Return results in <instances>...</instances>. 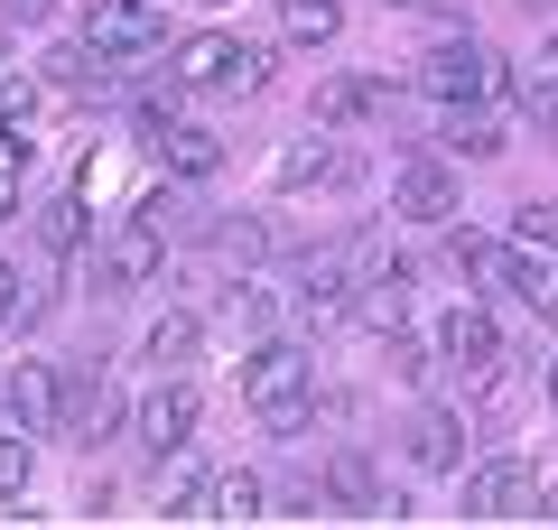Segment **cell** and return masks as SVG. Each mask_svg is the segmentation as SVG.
<instances>
[{"mask_svg":"<svg viewBox=\"0 0 558 530\" xmlns=\"http://www.w3.org/2000/svg\"><path fill=\"white\" fill-rule=\"evenodd\" d=\"M242 400H252V419L270 437H299L307 419H317V363H307L299 345H252V363H242Z\"/></svg>","mask_w":558,"mask_h":530,"instance_id":"cell-1","label":"cell"},{"mask_svg":"<svg viewBox=\"0 0 558 530\" xmlns=\"http://www.w3.org/2000/svg\"><path fill=\"white\" fill-rule=\"evenodd\" d=\"M178 75H186V94H260L270 84V47H242V38H223V28H196V38H178Z\"/></svg>","mask_w":558,"mask_h":530,"instance_id":"cell-2","label":"cell"},{"mask_svg":"<svg viewBox=\"0 0 558 530\" xmlns=\"http://www.w3.org/2000/svg\"><path fill=\"white\" fill-rule=\"evenodd\" d=\"M539 474L521 466V456H484V466H465L457 474V511L465 521H539Z\"/></svg>","mask_w":558,"mask_h":530,"instance_id":"cell-3","label":"cell"},{"mask_svg":"<svg viewBox=\"0 0 558 530\" xmlns=\"http://www.w3.org/2000/svg\"><path fill=\"white\" fill-rule=\"evenodd\" d=\"M502 84H512V65L484 38H438L418 57V94H438V103H484V94H502Z\"/></svg>","mask_w":558,"mask_h":530,"instance_id":"cell-4","label":"cell"},{"mask_svg":"<svg viewBox=\"0 0 558 530\" xmlns=\"http://www.w3.org/2000/svg\"><path fill=\"white\" fill-rule=\"evenodd\" d=\"M159 270H168V233H159L149 215H121L112 233H102V252H94V289H102V298L149 289Z\"/></svg>","mask_w":558,"mask_h":530,"instance_id":"cell-5","label":"cell"},{"mask_svg":"<svg viewBox=\"0 0 558 530\" xmlns=\"http://www.w3.org/2000/svg\"><path fill=\"white\" fill-rule=\"evenodd\" d=\"M84 38H94L112 65H140V57L168 47V10L159 0H94V10H84Z\"/></svg>","mask_w":558,"mask_h":530,"instance_id":"cell-6","label":"cell"},{"mask_svg":"<svg viewBox=\"0 0 558 530\" xmlns=\"http://www.w3.org/2000/svg\"><path fill=\"white\" fill-rule=\"evenodd\" d=\"M279 316H289L299 335H326V326H344V316H354V289H344V261H336V252L299 261V270H289V298H279Z\"/></svg>","mask_w":558,"mask_h":530,"instance_id":"cell-7","label":"cell"},{"mask_svg":"<svg viewBox=\"0 0 558 530\" xmlns=\"http://www.w3.org/2000/svg\"><path fill=\"white\" fill-rule=\"evenodd\" d=\"M326 503H336V511H363V521H410V493L381 484L363 447H336V456H326Z\"/></svg>","mask_w":558,"mask_h":530,"instance_id":"cell-8","label":"cell"},{"mask_svg":"<svg viewBox=\"0 0 558 530\" xmlns=\"http://www.w3.org/2000/svg\"><path fill=\"white\" fill-rule=\"evenodd\" d=\"M270 177L289 186V196H299V186H354V177H363V158H354V149H344V140L317 121L307 140H289V149H279V168H270Z\"/></svg>","mask_w":558,"mask_h":530,"instance_id":"cell-9","label":"cell"},{"mask_svg":"<svg viewBox=\"0 0 558 530\" xmlns=\"http://www.w3.org/2000/svg\"><path fill=\"white\" fill-rule=\"evenodd\" d=\"M131 429H140V447L149 456H178V447H196V392H186V373H168L159 392L131 410Z\"/></svg>","mask_w":558,"mask_h":530,"instance_id":"cell-10","label":"cell"},{"mask_svg":"<svg viewBox=\"0 0 558 530\" xmlns=\"http://www.w3.org/2000/svg\"><path fill=\"white\" fill-rule=\"evenodd\" d=\"M438 353L457 363L465 382H484L494 363H512V345H502V326H494L484 308H457V316H447V326H438Z\"/></svg>","mask_w":558,"mask_h":530,"instance_id":"cell-11","label":"cell"},{"mask_svg":"<svg viewBox=\"0 0 558 530\" xmlns=\"http://www.w3.org/2000/svg\"><path fill=\"white\" fill-rule=\"evenodd\" d=\"M391 215L447 224V215H457V177H447L438 158H400V168H391Z\"/></svg>","mask_w":558,"mask_h":530,"instance_id":"cell-12","label":"cell"},{"mask_svg":"<svg viewBox=\"0 0 558 530\" xmlns=\"http://www.w3.org/2000/svg\"><path fill=\"white\" fill-rule=\"evenodd\" d=\"M400 447H410L418 474H465V410H418L400 429Z\"/></svg>","mask_w":558,"mask_h":530,"instance_id":"cell-13","label":"cell"},{"mask_svg":"<svg viewBox=\"0 0 558 530\" xmlns=\"http://www.w3.org/2000/svg\"><path fill=\"white\" fill-rule=\"evenodd\" d=\"M391 112V75H336V84H317V121L326 131H363V121H381Z\"/></svg>","mask_w":558,"mask_h":530,"instance_id":"cell-14","label":"cell"},{"mask_svg":"<svg viewBox=\"0 0 558 530\" xmlns=\"http://www.w3.org/2000/svg\"><path fill=\"white\" fill-rule=\"evenodd\" d=\"M10 419H20L28 437L65 429V382L47 373V363H20V373H10Z\"/></svg>","mask_w":558,"mask_h":530,"instance_id":"cell-15","label":"cell"},{"mask_svg":"<svg viewBox=\"0 0 558 530\" xmlns=\"http://www.w3.org/2000/svg\"><path fill=\"white\" fill-rule=\"evenodd\" d=\"M38 84H47V94H65V103L102 94V84H112V57H102L94 38H75V47H57V57H38Z\"/></svg>","mask_w":558,"mask_h":530,"instance_id":"cell-16","label":"cell"},{"mask_svg":"<svg viewBox=\"0 0 558 530\" xmlns=\"http://www.w3.org/2000/svg\"><path fill=\"white\" fill-rule=\"evenodd\" d=\"M354 316L373 335H400V316H410V261H381V270L354 289Z\"/></svg>","mask_w":558,"mask_h":530,"instance_id":"cell-17","label":"cell"},{"mask_svg":"<svg viewBox=\"0 0 558 530\" xmlns=\"http://www.w3.org/2000/svg\"><path fill=\"white\" fill-rule=\"evenodd\" d=\"M140 215L159 224L168 242H215V205L186 196V186H159V196H140Z\"/></svg>","mask_w":558,"mask_h":530,"instance_id":"cell-18","label":"cell"},{"mask_svg":"<svg viewBox=\"0 0 558 530\" xmlns=\"http://www.w3.org/2000/svg\"><path fill=\"white\" fill-rule=\"evenodd\" d=\"M149 149H159V158H168V177H186V186L223 168V140L205 131V121H178V131H168V140H149Z\"/></svg>","mask_w":558,"mask_h":530,"instance_id":"cell-19","label":"cell"},{"mask_svg":"<svg viewBox=\"0 0 558 530\" xmlns=\"http://www.w3.org/2000/svg\"><path fill=\"white\" fill-rule=\"evenodd\" d=\"M438 140H447V149H457V158H502V149H512V140H502V121L484 112V103H447Z\"/></svg>","mask_w":558,"mask_h":530,"instance_id":"cell-20","label":"cell"},{"mask_svg":"<svg viewBox=\"0 0 558 530\" xmlns=\"http://www.w3.org/2000/svg\"><path fill=\"white\" fill-rule=\"evenodd\" d=\"M502 289H512L521 298V308H539V316H558V270H549V261H539V242H521V252H502Z\"/></svg>","mask_w":558,"mask_h":530,"instance_id":"cell-21","label":"cell"},{"mask_svg":"<svg viewBox=\"0 0 558 530\" xmlns=\"http://www.w3.org/2000/svg\"><path fill=\"white\" fill-rule=\"evenodd\" d=\"M260 511H270V484H260V474H215V484H205V521H260Z\"/></svg>","mask_w":558,"mask_h":530,"instance_id":"cell-22","label":"cell"},{"mask_svg":"<svg viewBox=\"0 0 558 530\" xmlns=\"http://www.w3.org/2000/svg\"><path fill=\"white\" fill-rule=\"evenodd\" d=\"M205 484H215V474L178 447V456H168V474H159V511H168V521H205Z\"/></svg>","mask_w":558,"mask_h":530,"instance_id":"cell-23","label":"cell"},{"mask_svg":"<svg viewBox=\"0 0 558 530\" xmlns=\"http://www.w3.org/2000/svg\"><path fill=\"white\" fill-rule=\"evenodd\" d=\"M215 252L233 261V270H252V261L279 252V233H270V215H215Z\"/></svg>","mask_w":558,"mask_h":530,"instance_id":"cell-24","label":"cell"},{"mask_svg":"<svg viewBox=\"0 0 558 530\" xmlns=\"http://www.w3.org/2000/svg\"><path fill=\"white\" fill-rule=\"evenodd\" d=\"M344 28V0H279V38L289 47H326Z\"/></svg>","mask_w":558,"mask_h":530,"instance_id":"cell-25","label":"cell"},{"mask_svg":"<svg viewBox=\"0 0 558 530\" xmlns=\"http://www.w3.org/2000/svg\"><path fill=\"white\" fill-rule=\"evenodd\" d=\"M196 353H205V326H196V316H159V326H149V363H159V373H186Z\"/></svg>","mask_w":558,"mask_h":530,"instance_id":"cell-26","label":"cell"},{"mask_svg":"<svg viewBox=\"0 0 558 530\" xmlns=\"http://www.w3.org/2000/svg\"><path fill=\"white\" fill-rule=\"evenodd\" d=\"M38 242H47V252H84V196H47L38 205Z\"/></svg>","mask_w":558,"mask_h":530,"instance_id":"cell-27","label":"cell"},{"mask_svg":"<svg viewBox=\"0 0 558 530\" xmlns=\"http://www.w3.org/2000/svg\"><path fill=\"white\" fill-rule=\"evenodd\" d=\"M381 373H391V382H410V392H418V382L438 373V353L418 345V335H381Z\"/></svg>","mask_w":558,"mask_h":530,"instance_id":"cell-28","label":"cell"},{"mask_svg":"<svg viewBox=\"0 0 558 530\" xmlns=\"http://www.w3.org/2000/svg\"><path fill=\"white\" fill-rule=\"evenodd\" d=\"M447 261H457V279H494V270H502V242H484V233H447Z\"/></svg>","mask_w":558,"mask_h":530,"instance_id":"cell-29","label":"cell"},{"mask_svg":"<svg viewBox=\"0 0 558 530\" xmlns=\"http://www.w3.org/2000/svg\"><path fill=\"white\" fill-rule=\"evenodd\" d=\"M28 474H38V447H28V429H20V437H0V503H20Z\"/></svg>","mask_w":558,"mask_h":530,"instance_id":"cell-30","label":"cell"},{"mask_svg":"<svg viewBox=\"0 0 558 530\" xmlns=\"http://www.w3.org/2000/svg\"><path fill=\"white\" fill-rule=\"evenodd\" d=\"M512 233L549 252V242H558V205H549V196H531V205H521V215H512Z\"/></svg>","mask_w":558,"mask_h":530,"instance_id":"cell-31","label":"cell"},{"mask_svg":"<svg viewBox=\"0 0 558 530\" xmlns=\"http://www.w3.org/2000/svg\"><path fill=\"white\" fill-rule=\"evenodd\" d=\"M28 298H20V270H10V261H0V316H20Z\"/></svg>","mask_w":558,"mask_h":530,"instance_id":"cell-32","label":"cell"},{"mask_svg":"<svg viewBox=\"0 0 558 530\" xmlns=\"http://www.w3.org/2000/svg\"><path fill=\"white\" fill-rule=\"evenodd\" d=\"M0 20H47V0H0Z\"/></svg>","mask_w":558,"mask_h":530,"instance_id":"cell-33","label":"cell"},{"mask_svg":"<svg viewBox=\"0 0 558 530\" xmlns=\"http://www.w3.org/2000/svg\"><path fill=\"white\" fill-rule=\"evenodd\" d=\"M10 205H20V177H10V168H0V224H10Z\"/></svg>","mask_w":558,"mask_h":530,"instance_id":"cell-34","label":"cell"},{"mask_svg":"<svg viewBox=\"0 0 558 530\" xmlns=\"http://www.w3.org/2000/svg\"><path fill=\"white\" fill-rule=\"evenodd\" d=\"M539 65H549V75H558V38H549V47H539Z\"/></svg>","mask_w":558,"mask_h":530,"instance_id":"cell-35","label":"cell"},{"mask_svg":"<svg viewBox=\"0 0 558 530\" xmlns=\"http://www.w3.org/2000/svg\"><path fill=\"white\" fill-rule=\"evenodd\" d=\"M549 410H558V353H549Z\"/></svg>","mask_w":558,"mask_h":530,"instance_id":"cell-36","label":"cell"},{"mask_svg":"<svg viewBox=\"0 0 558 530\" xmlns=\"http://www.w3.org/2000/svg\"><path fill=\"white\" fill-rule=\"evenodd\" d=\"M0 75H10V38H0Z\"/></svg>","mask_w":558,"mask_h":530,"instance_id":"cell-37","label":"cell"},{"mask_svg":"<svg viewBox=\"0 0 558 530\" xmlns=\"http://www.w3.org/2000/svg\"><path fill=\"white\" fill-rule=\"evenodd\" d=\"M0 410H10V392H0Z\"/></svg>","mask_w":558,"mask_h":530,"instance_id":"cell-38","label":"cell"},{"mask_svg":"<svg viewBox=\"0 0 558 530\" xmlns=\"http://www.w3.org/2000/svg\"><path fill=\"white\" fill-rule=\"evenodd\" d=\"M205 10H223V0H205Z\"/></svg>","mask_w":558,"mask_h":530,"instance_id":"cell-39","label":"cell"}]
</instances>
